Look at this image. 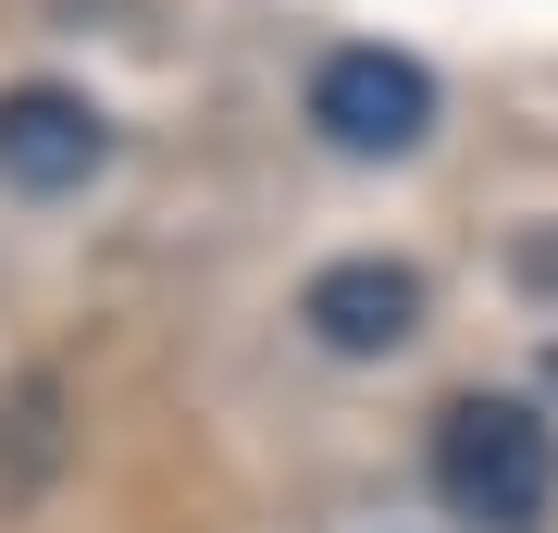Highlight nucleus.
I'll use <instances>...</instances> for the list:
<instances>
[{"instance_id": "7ed1b4c3", "label": "nucleus", "mask_w": 558, "mask_h": 533, "mask_svg": "<svg viewBox=\"0 0 558 533\" xmlns=\"http://www.w3.org/2000/svg\"><path fill=\"white\" fill-rule=\"evenodd\" d=\"M112 161V124L87 87H0V186L25 198H62Z\"/></svg>"}, {"instance_id": "f03ea898", "label": "nucleus", "mask_w": 558, "mask_h": 533, "mask_svg": "<svg viewBox=\"0 0 558 533\" xmlns=\"http://www.w3.org/2000/svg\"><path fill=\"white\" fill-rule=\"evenodd\" d=\"M311 124L348 161H398V149L435 137V75H422L410 50H336L311 75Z\"/></svg>"}, {"instance_id": "20e7f679", "label": "nucleus", "mask_w": 558, "mask_h": 533, "mask_svg": "<svg viewBox=\"0 0 558 533\" xmlns=\"http://www.w3.org/2000/svg\"><path fill=\"white\" fill-rule=\"evenodd\" d=\"M299 323L336 360H385V348L422 336V274H410V261H323L311 298H299Z\"/></svg>"}, {"instance_id": "f257e3e1", "label": "nucleus", "mask_w": 558, "mask_h": 533, "mask_svg": "<svg viewBox=\"0 0 558 533\" xmlns=\"http://www.w3.org/2000/svg\"><path fill=\"white\" fill-rule=\"evenodd\" d=\"M435 496L472 533H546L558 509V435L521 397H447L435 410Z\"/></svg>"}]
</instances>
